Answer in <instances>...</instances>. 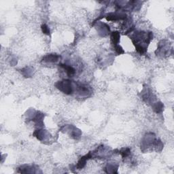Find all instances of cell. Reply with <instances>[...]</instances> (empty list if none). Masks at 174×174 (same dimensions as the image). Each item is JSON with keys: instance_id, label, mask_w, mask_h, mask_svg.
Here are the masks:
<instances>
[{"instance_id": "6da1fadb", "label": "cell", "mask_w": 174, "mask_h": 174, "mask_svg": "<svg viewBox=\"0 0 174 174\" xmlns=\"http://www.w3.org/2000/svg\"><path fill=\"white\" fill-rule=\"evenodd\" d=\"M56 88L60 91L67 95H72L73 93V86L72 81L69 80H63L62 81H59L55 84Z\"/></svg>"}, {"instance_id": "7a4b0ae2", "label": "cell", "mask_w": 174, "mask_h": 174, "mask_svg": "<svg viewBox=\"0 0 174 174\" xmlns=\"http://www.w3.org/2000/svg\"><path fill=\"white\" fill-rule=\"evenodd\" d=\"M106 20L108 21H117L120 20H125L127 15L124 12H110L105 16Z\"/></svg>"}, {"instance_id": "3957f363", "label": "cell", "mask_w": 174, "mask_h": 174, "mask_svg": "<svg viewBox=\"0 0 174 174\" xmlns=\"http://www.w3.org/2000/svg\"><path fill=\"white\" fill-rule=\"evenodd\" d=\"M76 89L77 92L78 93V94L80 96L85 97V96H88L91 93V89L89 87L86 85H83L81 83H78L76 85Z\"/></svg>"}, {"instance_id": "277c9868", "label": "cell", "mask_w": 174, "mask_h": 174, "mask_svg": "<svg viewBox=\"0 0 174 174\" xmlns=\"http://www.w3.org/2000/svg\"><path fill=\"white\" fill-rule=\"evenodd\" d=\"M61 59V56L57 54H49L44 56L42 61L46 63H56Z\"/></svg>"}, {"instance_id": "5b68a950", "label": "cell", "mask_w": 174, "mask_h": 174, "mask_svg": "<svg viewBox=\"0 0 174 174\" xmlns=\"http://www.w3.org/2000/svg\"><path fill=\"white\" fill-rule=\"evenodd\" d=\"M59 66L61 67H62V68L65 71L66 74L69 77H73L74 75H75L76 69L72 66L67 65V64H63V63L59 64Z\"/></svg>"}, {"instance_id": "8992f818", "label": "cell", "mask_w": 174, "mask_h": 174, "mask_svg": "<svg viewBox=\"0 0 174 174\" xmlns=\"http://www.w3.org/2000/svg\"><path fill=\"white\" fill-rule=\"evenodd\" d=\"M111 42L114 46L118 45L120 42V33L118 31H114L111 34Z\"/></svg>"}, {"instance_id": "52a82bcc", "label": "cell", "mask_w": 174, "mask_h": 174, "mask_svg": "<svg viewBox=\"0 0 174 174\" xmlns=\"http://www.w3.org/2000/svg\"><path fill=\"white\" fill-rule=\"evenodd\" d=\"M119 154H121V156L123 159H126L127 157L129 156L131 154V150L129 148H122V149L119 151Z\"/></svg>"}, {"instance_id": "ba28073f", "label": "cell", "mask_w": 174, "mask_h": 174, "mask_svg": "<svg viewBox=\"0 0 174 174\" xmlns=\"http://www.w3.org/2000/svg\"><path fill=\"white\" fill-rule=\"evenodd\" d=\"M163 108H164V105L161 102H159V103L157 102L153 105L154 110L155 111L156 113H160V112H162L163 110Z\"/></svg>"}, {"instance_id": "9c48e42d", "label": "cell", "mask_w": 174, "mask_h": 174, "mask_svg": "<svg viewBox=\"0 0 174 174\" xmlns=\"http://www.w3.org/2000/svg\"><path fill=\"white\" fill-rule=\"evenodd\" d=\"M41 29H42V32L44 34L48 35H50V29H49V27L47 26L46 24H43L42 25Z\"/></svg>"}, {"instance_id": "30bf717a", "label": "cell", "mask_w": 174, "mask_h": 174, "mask_svg": "<svg viewBox=\"0 0 174 174\" xmlns=\"http://www.w3.org/2000/svg\"><path fill=\"white\" fill-rule=\"evenodd\" d=\"M114 50L115 52L117 54H124L125 51L124 50L122 49V48L120 46V45H116V46H114Z\"/></svg>"}]
</instances>
